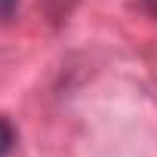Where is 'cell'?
<instances>
[{"instance_id":"cell-1","label":"cell","mask_w":157,"mask_h":157,"mask_svg":"<svg viewBox=\"0 0 157 157\" xmlns=\"http://www.w3.org/2000/svg\"><path fill=\"white\" fill-rule=\"evenodd\" d=\"M13 145H16V129L6 117H0V157H6L13 151Z\"/></svg>"},{"instance_id":"cell-2","label":"cell","mask_w":157,"mask_h":157,"mask_svg":"<svg viewBox=\"0 0 157 157\" xmlns=\"http://www.w3.org/2000/svg\"><path fill=\"white\" fill-rule=\"evenodd\" d=\"M16 10H19V0H0V22L13 19V16H16Z\"/></svg>"},{"instance_id":"cell-3","label":"cell","mask_w":157,"mask_h":157,"mask_svg":"<svg viewBox=\"0 0 157 157\" xmlns=\"http://www.w3.org/2000/svg\"><path fill=\"white\" fill-rule=\"evenodd\" d=\"M142 10H145L151 19H157V0H142Z\"/></svg>"}]
</instances>
